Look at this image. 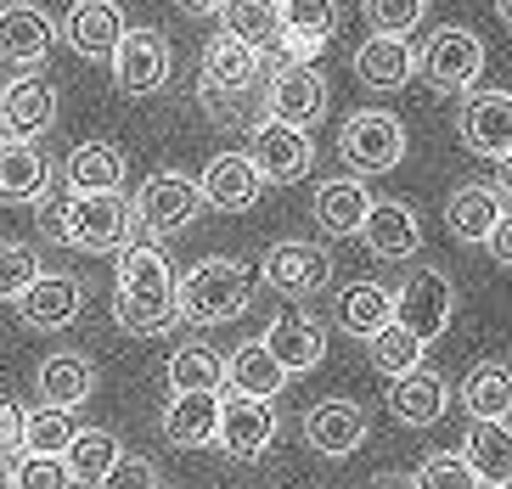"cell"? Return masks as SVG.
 <instances>
[{
	"mask_svg": "<svg viewBox=\"0 0 512 489\" xmlns=\"http://www.w3.org/2000/svg\"><path fill=\"white\" fill-rule=\"evenodd\" d=\"M411 484L417 489H479L484 478L473 473V461H467L462 450H434V456L411 473Z\"/></svg>",
	"mask_w": 512,
	"mask_h": 489,
	"instance_id": "cell-40",
	"label": "cell"
},
{
	"mask_svg": "<svg viewBox=\"0 0 512 489\" xmlns=\"http://www.w3.org/2000/svg\"><path fill=\"white\" fill-rule=\"evenodd\" d=\"M164 439L175 450H203L220 439V394L214 388H175L164 405Z\"/></svg>",
	"mask_w": 512,
	"mask_h": 489,
	"instance_id": "cell-18",
	"label": "cell"
},
{
	"mask_svg": "<svg viewBox=\"0 0 512 489\" xmlns=\"http://www.w3.org/2000/svg\"><path fill=\"white\" fill-rule=\"evenodd\" d=\"M361 242L377 253V259H389V265L411 259V253L422 248L417 208L400 203V197H372V214H366V225H361Z\"/></svg>",
	"mask_w": 512,
	"mask_h": 489,
	"instance_id": "cell-20",
	"label": "cell"
},
{
	"mask_svg": "<svg viewBox=\"0 0 512 489\" xmlns=\"http://www.w3.org/2000/svg\"><path fill=\"white\" fill-rule=\"evenodd\" d=\"M107 62H113V85L124 96H152L169 85V40L158 29H124Z\"/></svg>",
	"mask_w": 512,
	"mask_h": 489,
	"instance_id": "cell-12",
	"label": "cell"
},
{
	"mask_svg": "<svg viewBox=\"0 0 512 489\" xmlns=\"http://www.w3.org/2000/svg\"><path fill=\"white\" fill-rule=\"evenodd\" d=\"M462 405H467V416L507 422L512 416V371L501 366V360H479V366L462 377Z\"/></svg>",
	"mask_w": 512,
	"mask_h": 489,
	"instance_id": "cell-36",
	"label": "cell"
},
{
	"mask_svg": "<svg viewBox=\"0 0 512 489\" xmlns=\"http://www.w3.org/2000/svg\"><path fill=\"white\" fill-rule=\"evenodd\" d=\"M113 321L136 338H164L169 326H181V282L158 242H124L119 276H113Z\"/></svg>",
	"mask_w": 512,
	"mask_h": 489,
	"instance_id": "cell-1",
	"label": "cell"
},
{
	"mask_svg": "<svg viewBox=\"0 0 512 489\" xmlns=\"http://www.w3.org/2000/svg\"><path fill=\"white\" fill-rule=\"evenodd\" d=\"M62 461L74 467V484H96V478L119 461V439H113L107 428H79L74 445L62 450Z\"/></svg>",
	"mask_w": 512,
	"mask_h": 489,
	"instance_id": "cell-39",
	"label": "cell"
},
{
	"mask_svg": "<svg viewBox=\"0 0 512 489\" xmlns=\"http://www.w3.org/2000/svg\"><path fill=\"white\" fill-rule=\"evenodd\" d=\"M484 248L496 253V265H507V270H512V208L496 220V231H490V242H484Z\"/></svg>",
	"mask_w": 512,
	"mask_h": 489,
	"instance_id": "cell-47",
	"label": "cell"
},
{
	"mask_svg": "<svg viewBox=\"0 0 512 489\" xmlns=\"http://www.w3.org/2000/svg\"><path fill=\"white\" fill-rule=\"evenodd\" d=\"M276 439V405L259 394H231L220 400V439L214 445L237 461H259Z\"/></svg>",
	"mask_w": 512,
	"mask_h": 489,
	"instance_id": "cell-14",
	"label": "cell"
},
{
	"mask_svg": "<svg viewBox=\"0 0 512 489\" xmlns=\"http://www.w3.org/2000/svg\"><path fill=\"white\" fill-rule=\"evenodd\" d=\"M366 349H372V366L383 371V377H406V371L422 366V349H428V343H422L411 326L389 321L377 338H366Z\"/></svg>",
	"mask_w": 512,
	"mask_h": 489,
	"instance_id": "cell-38",
	"label": "cell"
},
{
	"mask_svg": "<svg viewBox=\"0 0 512 489\" xmlns=\"http://www.w3.org/2000/svg\"><path fill=\"white\" fill-rule=\"evenodd\" d=\"M0 124L12 135H46L57 124V90L40 74H23L0 90Z\"/></svg>",
	"mask_w": 512,
	"mask_h": 489,
	"instance_id": "cell-26",
	"label": "cell"
},
{
	"mask_svg": "<svg viewBox=\"0 0 512 489\" xmlns=\"http://www.w3.org/2000/svg\"><path fill=\"white\" fill-rule=\"evenodd\" d=\"M197 186H203L209 208H220V214H242V208L259 203V186H265V175H259V163L248 158V152H220V158L203 163Z\"/></svg>",
	"mask_w": 512,
	"mask_h": 489,
	"instance_id": "cell-21",
	"label": "cell"
},
{
	"mask_svg": "<svg viewBox=\"0 0 512 489\" xmlns=\"http://www.w3.org/2000/svg\"><path fill=\"white\" fill-rule=\"evenodd\" d=\"M0 489H12V461L0 456Z\"/></svg>",
	"mask_w": 512,
	"mask_h": 489,
	"instance_id": "cell-52",
	"label": "cell"
},
{
	"mask_svg": "<svg viewBox=\"0 0 512 489\" xmlns=\"http://www.w3.org/2000/svg\"><path fill=\"white\" fill-rule=\"evenodd\" d=\"M254 304V282L237 259H203L181 276V321L192 326H226Z\"/></svg>",
	"mask_w": 512,
	"mask_h": 489,
	"instance_id": "cell-3",
	"label": "cell"
},
{
	"mask_svg": "<svg viewBox=\"0 0 512 489\" xmlns=\"http://www.w3.org/2000/svg\"><path fill=\"white\" fill-rule=\"evenodd\" d=\"M462 456L473 461V473H479L484 484H512V428H507V422L467 416Z\"/></svg>",
	"mask_w": 512,
	"mask_h": 489,
	"instance_id": "cell-33",
	"label": "cell"
},
{
	"mask_svg": "<svg viewBox=\"0 0 512 489\" xmlns=\"http://www.w3.org/2000/svg\"><path fill=\"white\" fill-rule=\"evenodd\" d=\"M175 6H181V12H192V17H214L226 0H175Z\"/></svg>",
	"mask_w": 512,
	"mask_h": 489,
	"instance_id": "cell-49",
	"label": "cell"
},
{
	"mask_svg": "<svg viewBox=\"0 0 512 489\" xmlns=\"http://www.w3.org/2000/svg\"><path fill=\"white\" fill-rule=\"evenodd\" d=\"M479 489H512V484H479Z\"/></svg>",
	"mask_w": 512,
	"mask_h": 489,
	"instance_id": "cell-53",
	"label": "cell"
},
{
	"mask_svg": "<svg viewBox=\"0 0 512 489\" xmlns=\"http://www.w3.org/2000/svg\"><path fill=\"white\" fill-rule=\"evenodd\" d=\"M136 203H124V192H68L62 197V237L79 253H119L124 242H136Z\"/></svg>",
	"mask_w": 512,
	"mask_h": 489,
	"instance_id": "cell-2",
	"label": "cell"
},
{
	"mask_svg": "<svg viewBox=\"0 0 512 489\" xmlns=\"http://www.w3.org/2000/svg\"><path fill=\"white\" fill-rule=\"evenodd\" d=\"M226 371H231V388H237V394H259V400H276V394L287 388V366L271 355V343H265V338L242 343L237 355L226 360Z\"/></svg>",
	"mask_w": 512,
	"mask_h": 489,
	"instance_id": "cell-35",
	"label": "cell"
},
{
	"mask_svg": "<svg viewBox=\"0 0 512 489\" xmlns=\"http://www.w3.org/2000/svg\"><path fill=\"white\" fill-rule=\"evenodd\" d=\"M203 208H209L203 186H197L192 175H175V169H169V175H152L136 192V220H141L147 237H181Z\"/></svg>",
	"mask_w": 512,
	"mask_h": 489,
	"instance_id": "cell-6",
	"label": "cell"
},
{
	"mask_svg": "<svg viewBox=\"0 0 512 489\" xmlns=\"http://www.w3.org/2000/svg\"><path fill=\"white\" fill-rule=\"evenodd\" d=\"M366 411L355 400H321L316 411L304 416V445L327 461H344L366 445Z\"/></svg>",
	"mask_w": 512,
	"mask_h": 489,
	"instance_id": "cell-17",
	"label": "cell"
},
{
	"mask_svg": "<svg viewBox=\"0 0 512 489\" xmlns=\"http://www.w3.org/2000/svg\"><path fill=\"white\" fill-rule=\"evenodd\" d=\"M12 489H74V467L62 456H34V450H23L12 467Z\"/></svg>",
	"mask_w": 512,
	"mask_h": 489,
	"instance_id": "cell-43",
	"label": "cell"
},
{
	"mask_svg": "<svg viewBox=\"0 0 512 489\" xmlns=\"http://www.w3.org/2000/svg\"><path fill=\"white\" fill-rule=\"evenodd\" d=\"M332 321L344 326L349 338H377L394 321V293L377 282H349L344 293L332 298Z\"/></svg>",
	"mask_w": 512,
	"mask_h": 489,
	"instance_id": "cell-31",
	"label": "cell"
},
{
	"mask_svg": "<svg viewBox=\"0 0 512 489\" xmlns=\"http://www.w3.org/2000/svg\"><path fill=\"white\" fill-rule=\"evenodd\" d=\"M248 158L259 163L265 180L293 186V180H304L310 169H316V141H310V130H299V124L259 119L254 130H248Z\"/></svg>",
	"mask_w": 512,
	"mask_h": 489,
	"instance_id": "cell-8",
	"label": "cell"
},
{
	"mask_svg": "<svg viewBox=\"0 0 512 489\" xmlns=\"http://www.w3.org/2000/svg\"><path fill=\"white\" fill-rule=\"evenodd\" d=\"M96 489H158V467L147 456H124L119 450V461L96 478Z\"/></svg>",
	"mask_w": 512,
	"mask_h": 489,
	"instance_id": "cell-45",
	"label": "cell"
},
{
	"mask_svg": "<svg viewBox=\"0 0 512 489\" xmlns=\"http://www.w3.org/2000/svg\"><path fill=\"white\" fill-rule=\"evenodd\" d=\"M366 214H372V192L361 175H338L316 192V225L327 237H361Z\"/></svg>",
	"mask_w": 512,
	"mask_h": 489,
	"instance_id": "cell-30",
	"label": "cell"
},
{
	"mask_svg": "<svg viewBox=\"0 0 512 489\" xmlns=\"http://www.w3.org/2000/svg\"><path fill=\"white\" fill-rule=\"evenodd\" d=\"M462 147L479 158H507L512 152V90H467L462 113H456Z\"/></svg>",
	"mask_w": 512,
	"mask_h": 489,
	"instance_id": "cell-13",
	"label": "cell"
},
{
	"mask_svg": "<svg viewBox=\"0 0 512 489\" xmlns=\"http://www.w3.org/2000/svg\"><path fill=\"white\" fill-rule=\"evenodd\" d=\"M496 17H501V23L512 29V0H496Z\"/></svg>",
	"mask_w": 512,
	"mask_h": 489,
	"instance_id": "cell-51",
	"label": "cell"
},
{
	"mask_svg": "<svg viewBox=\"0 0 512 489\" xmlns=\"http://www.w3.org/2000/svg\"><path fill=\"white\" fill-rule=\"evenodd\" d=\"M124 6L119 0H74L62 17V40L74 45L79 57H113V45L124 40Z\"/></svg>",
	"mask_w": 512,
	"mask_h": 489,
	"instance_id": "cell-22",
	"label": "cell"
},
{
	"mask_svg": "<svg viewBox=\"0 0 512 489\" xmlns=\"http://www.w3.org/2000/svg\"><path fill=\"white\" fill-rule=\"evenodd\" d=\"M321 113H327V79H321L310 62H282V68L265 79V119L316 130Z\"/></svg>",
	"mask_w": 512,
	"mask_h": 489,
	"instance_id": "cell-10",
	"label": "cell"
},
{
	"mask_svg": "<svg viewBox=\"0 0 512 489\" xmlns=\"http://www.w3.org/2000/svg\"><path fill=\"white\" fill-rule=\"evenodd\" d=\"M451 310H456V287H451V276L445 270H411L406 276V287L394 293V321L400 326H411L422 343H434L445 326H451Z\"/></svg>",
	"mask_w": 512,
	"mask_h": 489,
	"instance_id": "cell-11",
	"label": "cell"
},
{
	"mask_svg": "<svg viewBox=\"0 0 512 489\" xmlns=\"http://www.w3.org/2000/svg\"><path fill=\"white\" fill-rule=\"evenodd\" d=\"M259 282L271 287V293H282V298H310V293H321V287L332 282V253L321 248V242L287 237V242H276V248H265Z\"/></svg>",
	"mask_w": 512,
	"mask_h": 489,
	"instance_id": "cell-9",
	"label": "cell"
},
{
	"mask_svg": "<svg viewBox=\"0 0 512 489\" xmlns=\"http://www.w3.org/2000/svg\"><path fill=\"white\" fill-rule=\"evenodd\" d=\"M57 45V23L29 0L0 6V68H40Z\"/></svg>",
	"mask_w": 512,
	"mask_h": 489,
	"instance_id": "cell-15",
	"label": "cell"
},
{
	"mask_svg": "<svg viewBox=\"0 0 512 489\" xmlns=\"http://www.w3.org/2000/svg\"><path fill=\"white\" fill-rule=\"evenodd\" d=\"M17 315L34 332H62V326H74L85 315V287L74 276H40L29 293L17 298Z\"/></svg>",
	"mask_w": 512,
	"mask_h": 489,
	"instance_id": "cell-23",
	"label": "cell"
},
{
	"mask_svg": "<svg viewBox=\"0 0 512 489\" xmlns=\"http://www.w3.org/2000/svg\"><path fill=\"white\" fill-rule=\"evenodd\" d=\"M23 445H29V411H23V400L0 394V456H23Z\"/></svg>",
	"mask_w": 512,
	"mask_h": 489,
	"instance_id": "cell-46",
	"label": "cell"
},
{
	"mask_svg": "<svg viewBox=\"0 0 512 489\" xmlns=\"http://www.w3.org/2000/svg\"><path fill=\"white\" fill-rule=\"evenodd\" d=\"M74 433H79L74 411H62V405H40V411L29 416V445H23V450H34V456H62V450L74 445Z\"/></svg>",
	"mask_w": 512,
	"mask_h": 489,
	"instance_id": "cell-41",
	"label": "cell"
},
{
	"mask_svg": "<svg viewBox=\"0 0 512 489\" xmlns=\"http://www.w3.org/2000/svg\"><path fill=\"white\" fill-rule=\"evenodd\" d=\"M68 192H124V152L107 141H85L68 152Z\"/></svg>",
	"mask_w": 512,
	"mask_h": 489,
	"instance_id": "cell-34",
	"label": "cell"
},
{
	"mask_svg": "<svg viewBox=\"0 0 512 489\" xmlns=\"http://www.w3.org/2000/svg\"><path fill=\"white\" fill-rule=\"evenodd\" d=\"M34 394L46 405H62V411H79V405L96 394V366L74 349H62V355H46L40 360V377H34Z\"/></svg>",
	"mask_w": 512,
	"mask_h": 489,
	"instance_id": "cell-28",
	"label": "cell"
},
{
	"mask_svg": "<svg viewBox=\"0 0 512 489\" xmlns=\"http://www.w3.org/2000/svg\"><path fill=\"white\" fill-rule=\"evenodd\" d=\"M46 270H40V253L29 242H0V298H23L34 282H40Z\"/></svg>",
	"mask_w": 512,
	"mask_h": 489,
	"instance_id": "cell-42",
	"label": "cell"
},
{
	"mask_svg": "<svg viewBox=\"0 0 512 489\" xmlns=\"http://www.w3.org/2000/svg\"><path fill=\"white\" fill-rule=\"evenodd\" d=\"M338 152L355 175H389L394 163L406 158V124L383 113V107H366V113H349V124L338 130Z\"/></svg>",
	"mask_w": 512,
	"mask_h": 489,
	"instance_id": "cell-5",
	"label": "cell"
},
{
	"mask_svg": "<svg viewBox=\"0 0 512 489\" xmlns=\"http://www.w3.org/2000/svg\"><path fill=\"white\" fill-rule=\"evenodd\" d=\"M259 57H265V51H254L248 40H237V34H226V29L203 45V85H197V96H203L209 113H220V124H231L237 102L259 85Z\"/></svg>",
	"mask_w": 512,
	"mask_h": 489,
	"instance_id": "cell-4",
	"label": "cell"
},
{
	"mask_svg": "<svg viewBox=\"0 0 512 489\" xmlns=\"http://www.w3.org/2000/svg\"><path fill=\"white\" fill-rule=\"evenodd\" d=\"M417 68L428 74V85L445 90V96H462V90L479 85L484 74V40L473 29H434L422 45Z\"/></svg>",
	"mask_w": 512,
	"mask_h": 489,
	"instance_id": "cell-7",
	"label": "cell"
},
{
	"mask_svg": "<svg viewBox=\"0 0 512 489\" xmlns=\"http://www.w3.org/2000/svg\"><path fill=\"white\" fill-rule=\"evenodd\" d=\"M501 214H507V197H501V186H484V180L462 186V192L445 203V225H451V237L467 242V248H484Z\"/></svg>",
	"mask_w": 512,
	"mask_h": 489,
	"instance_id": "cell-25",
	"label": "cell"
},
{
	"mask_svg": "<svg viewBox=\"0 0 512 489\" xmlns=\"http://www.w3.org/2000/svg\"><path fill=\"white\" fill-rule=\"evenodd\" d=\"M40 231H46L51 242H68L62 237V203H40Z\"/></svg>",
	"mask_w": 512,
	"mask_h": 489,
	"instance_id": "cell-48",
	"label": "cell"
},
{
	"mask_svg": "<svg viewBox=\"0 0 512 489\" xmlns=\"http://www.w3.org/2000/svg\"><path fill=\"white\" fill-rule=\"evenodd\" d=\"M265 343H271V355L287 366V377H304V371H316L327 360V326L316 315H304L299 304H287L271 326H265Z\"/></svg>",
	"mask_w": 512,
	"mask_h": 489,
	"instance_id": "cell-16",
	"label": "cell"
},
{
	"mask_svg": "<svg viewBox=\"0 0 512 489\" xmlns=\"http://www.w3.org/2000/svg\"><path fill=\"white\" fill-rule=\"evenodd\" d=\"M389 411L394 422L406 428H434L439 416L451 411V383L439 371H406V377H389Z\"/></svg>",
	"mask_w": 512,
	"mask_h": 489,
	"instance_id": "cell-24",
	"label": "cell"
},
{
	"mask_svg": "<svg viewBox=\"0 0 512 489\" xmlns=\"http://www.w3.org/2000/svg\"><path fill=\"white\" fill-rule=\"evenodd\" d=\"M220 29L248 40L254 51H282V40H287L282 0H226L220 6Z\"/></svg>",
	"mask_w": 512,
	"mask_h": 489,
	"instance_id": "cell-32",
	"label": "cell"
},
{
	"mask_svg": "<svg viewBox=\"0 0 512 489\" xmlns=\"http://www.w3.org/2000/svg\"><path fill=\"white\" fill-rule=\"evenodd\" d=\"M355 74H361V85H372V90H400L411 74H417V51L406 45V34L377 29L372 40H361V51H355Z\"/></svg>",
	"mask_w": 512,
	"mask_h": 489,
	"instance_id": "cell-29",
	"label": "cell"
},
{
	"mask_svg": "<svg viewBox=\"0 0 512 489\" xmlns=\"http://www.w3.org/2000/svg\"><path fill=\"white\" fill-rule=\"evenodd\" d=\"M501 192H512V152L501 158Z\"/></svg>",
	"mask_w": 512,
	"mask_h": 489,
	"instance_id": "cell-50",
	"label": "cell"
},
{
	"mask_svg": "<svg viewBox=\"0 0 512 489\" xmlns=\"http://www.w3.org/2000/svg\"><path fill=\"white\" fill-rule=\"evenodd\" d=\"M0 130H6V124H0Z\"/></svg>",
	"mask_w": 512,
	"mask_h": 489,
	"instance_id": "cell-55",
	"label": "cell"
},
{
	"mask_svg": "<svg viewBox=\"0 0 512 489\" xmlns=\"http://www.w3.org/2000/svg\"><path fill=\"white\" fill-rule=\"evenodd\" d=\"M282 23H287L282 57L287 62H316V51L332 40V29H338V6H332V0H282Z\"/></svg>",
	"mask_w": 512,
	"mask_h": 489,
	"instance_id": "cell-27",
	"label": "cell"
},
{
	"mask_svg": "<svg viewBox=\"0 0 512 489\" xmlns=\"http://www.w3.org/2000/svg\"><path fill=\"white\" fill-rule=\"evenodd\" d=\"M231 383L226 371V355H214V349H203V343H181L175 355H169V388H220Z\"/></svg>",
	"mask_w": 512,
	"mask_h": 489,
	"instance_id": "cell-37",
	"label": "cell"
},
{
	"mask_svg": "<svg viewBox=\"0 0 512 489\" xmlns=\"http://www.w3.org/2000/svg\"><path fill=\"white\" fill-rule=\"evenodd\" d=\"M46 192H51V163H46V152L34 147L29 135L0 141V203L34 208V203H46Z\"/></svg>",
	"mask_w": 512,
	"mask_h": 489,
	"instance_id": "cell-19",
	"label": "cell"
},
{
	"mask_svg": "<svg viewBox=\"0 0 512 489\" xmlns=\"http://www.w3.org/2000/svg\"><path fill=\"white\" fill-rule=\"evenodd\" d=\"M406 489H417V484H406Z\"/></svg>",
	"mask_w": 512,
	"mask_h": 489,
	"instance_id": "cell-54",
	"label": "cell"
},
{
	"mask_svg": "<svg viewBox=\"0 0 512 489\" xmlns=\"http://www.w3.org/2000/svg\"><path fill=\"white\" fill-rule=\"evenodd\" d=\"M428 12V0H366V23L383 34H411Z\"/></svg>",
	"mask_w": 512,
	"mask_h": 489,
	"instance_id": "cell-44",
	"label": "cell"
}]
</instances>
